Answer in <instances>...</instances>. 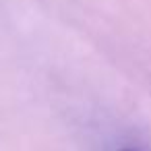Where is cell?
<instances>
[{"mask_svg": "<svg viewBox=\"0 0 151 151\" xmlns=\"http://www.w3.org/2000/svg\"><path fill=\"white\" fill-rule=\"evenodd\" d=\"M122 151H137V149H122Z\"/></svg>", "mask_w": 151, "mask_h": 151, "instance_id": "obj_1", "label": "cell"}]
</instances>
